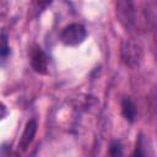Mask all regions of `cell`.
<instances>
[{"label": "cell", "mask_w": 157, "mask_h": 157, "mask_svg": "<svg viewBox=\"0 0 157 157\" xmlns=\"http://www.w3.org/2000/svg\"><path fill=\"white\" fill-rule=\"evenodd\" d=\"M37 128H38L37 126V121L34 119H31V120L27 121V124H26V126L23 129V132H22V135L20 137L18 145H17L18 151L25 152L29 147V145L34 140V136H36V132H37Z\"/></svg>", "instance_id": "5b68a950"}, {"label": "cell", "mask_w": 157, "mask_h": 157, "mask_svg": "<svg viewBox=\"0 0 157 157\" xmlns=\"http://www.w3.org/2000/svg\"><path fill=\"white\" fill-rule=\"evenodd\" d=\"M120 56L126 66H137L144 56L142 45L134 38H126L123 40L120 47Z\"/></svg>", "instance_id": "6da1fadb"}, {"label": "cell", "mask_w": 157, "mask_h": 157, "mask_svg": "<svg viewBox=\"0 0 157 157\" xmlns=\"http://www.w3.org/2000/svg\"><path fill=\"white\" fill-rule=\"evenodd\" d=\"M33 2H34V5H36V7L40 11V10L47 9V7L53 2V0H33Z\"/></svg>", "instance_id": "9c48e42d"}, {"label": "cell", "mask_w": 157, "mask_h": 157, "mask_svg": "<svg viewBox=\"0 0 157 157\" xmlns=\"http://www.w3.org/2000/svg\"><path fill=\"white\" fill-rule=\"evenodd\" d=\"M6 115H7V108L4 103L0 102V120H2Z\"/></svg>", "instance_id": "30bf717a"}, {"label": "cell", "mask_w": 157, "mask_h": 157, "mask_svg": "<svg viewBox=\"0 0 157 157\" xmlns=\"http://www.w3.org/2000/svg\"><path fill=\"white\" fill-rule=\"evenodd\" d=\"M121 114L129 123H134L136 119V114H137L136 107L129 97H125L121 101Z\"/></svg>", "instance_id": "8992f818"}, {"label": "cell", "mask_w": 157, "mask_h": 157, "mask_svg": "<svg viewBox=\"0 0 157 157\" xmlns=\"http://www.w3.org/2000/svg\"><path fill=\"white\" fill-rule=\"evenodd\" d=\"M10 53V47H9V38L6 32L0 31V56H6Z\"/></svg>", "instance_id": "52a82bcc"}, {"label": "cell", "mask_w": 157, "mask_h": 157, "mask_svg": "<svg viewBox=\"0 0 157 157\" xmlns=\"http://www.w3.org/2000/svg\"><path fill=\"white\" fill-rule=\"evenodd\" d=\"M31 66L39 75L48 74V56L39 47L31 49Z\"/></svg>", "instance_id": "277c9868"}, {"label": "cell", "mask_w": 157, "mask_h": 157, "mask_svg": "<svg viewBox=\"0 0 157 157\" xmlns=\"http://www.w3.org/2000/svg\"><path fill=\"white\" fill-rule=\"evenodd\" d=\"M109 155H110V156H121V155H123L121 145H120L118 141H113V142L110 144V147H109Z\"/></svg>", "instance_id": "ba28073f"}, {"label": "cell", "mask_w": 157, "mask_h": 157, "mask_svg": "<svg viewBox=\"0 0 157 157\" xmlns=\"http://www.w3.org/2000/svg\"><path fill=\"white\" fill-rule=\"evenodd\" d=\"M87 37L86 28L80 23H70L67 25L60 33V39L65 45L75 47L81 44Z\"/></svg>", "instance_id": "7a4b0ae2"}, {"label": "cell", "mask_w": 157, "mask_h": 157, "mask_svg": "<svg viewBox=\"0 0 157 157\" xmlns=\"http://www.w3.org/2000/svg\"><path fill=\"white\" fill-rule=\"evenodd\" d=\"M117 17L125 28H131L135 23V9L132 0H115Z\"/></svg>", "instance_id": "3957f363"}]
</instances>
